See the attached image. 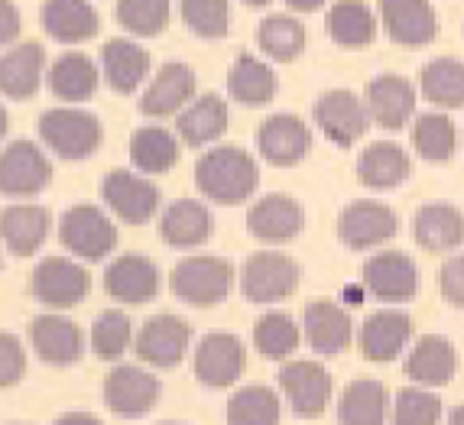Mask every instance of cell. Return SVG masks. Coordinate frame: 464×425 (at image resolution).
<instances>
[{"mask_svg": "<svg viewBox=\"0 0 464 425\" xmlns=\"http://www.w3.org/2000/svg\"><path fill=\"white\" fill-rule=\"evenodd\" d=\"M422 94H426L432 104L439 108H464V63L461 59H451V55H441L422 69Z\"/></svg>", "mask_w": 464, "mask_h": 425, "instance_id": "f35d334b", "label": "cell"}, {"mask_svg": "<svg viewBox=\"0 0 464 425\" xmlns=\"http://www.w3.org/2000/svg\"><path fill=\"white\" fill-rule=\"evenodd\" d=\"M279 396L270 387H244L227 402V425H276Z\"/></svg>", "mask_w": 464, "mask_h": 425, "instance_id": "b9f144b4", "label": "cell"}, {"mask_svg": "<svg viewBox=\"0 0 464 425\" xmlns=\"http://www.w3.org/2000/svg\"><path fill=\"white\" fill-rule=\"evenodd\" d=\"M43 26L59 43H85L98 33V14L88 0H46Z\"/></svg>", "mask_w": 464, "mask_h": 425, "instance_id": "4dcf8cb0", "label": "cell"}, {"mask_svg": "<svg viewBox=\"0 0 464 425\" xmlns=\"http://www.w3.org/2000/svg\"><path fill=\"white\" fill-rule=\"evenodd\" d=\"M416 111V88L402 75H377L367 85V114L383 130H400Z\"/></svg>", "mask_w": 464, "mask_h": 425, "instance_id": "7402d4cb", "label": "cell"}, {"mask_svg": "<svg viewBox=\"0 0 464 425\" xmlns=\"http://www.w3.org/2000/svg\"><path fill=\"white\" fill-rule=\"evenodd\" d=\"M441 416V402L422 387H406L396 393L393 425H435Z\"/></svg>", "mask_w": 464, "mask_h": 425, "instance_id": "7dc6e473", "label": "cell"}, {"mask_svg": "<svg viewBox=\"0 0 464 425\" xmlns=\"http://www.w3.org/2000/svg\"><path fill=\"white\" fill-rule=\"evenodd\" d=\"M302 227H305V211L289 195H266V198L254 201L247 211V231L264 244L293 240Z\"/></svg>", "mask_w": 464, "mask_h": 425, "instance_id": "ac0fdd59", "label": "cell"}, {"mask_svg": "<svg viewBox=\"0 0 464 425\" xmlns=\"http://www.w3.org/2000/svg\"><path fill=\"white\" fill-rule=\"evenodd\" d=\"M256 147H260V156L266 163L295 166L309 156L312 133L305 121H299L295 114H273L256 130Z\"/></svg>", "mask_w": 464, "mask_h": 425, "instance_id": "5bb4252c", "label": "cell"}, {"mask_svg": "<svg viewBox=\"0 0 464 425\" xmlns=\"http://www.w3.org/2000/svg\"><path fill=\"white\" fill-rule=\"evenodd\" d=\"M101 63H104V75L108 85L121 94H130L140 88V82L150 72V53L130 39H111L101 49Z\"/></svg>", "mask_w": 464, "mask_h": 425, "instance_id": "f546056e", "label": "cell"}, {"mask_svg": "<svg viewBox=\"0 0 464 425\" xmlns=\"http://www.w3.org/2000/svg\"><path fill=\"white\" fill-rule=\"evenodd\" d=\"M55 425H101V419H94L92 412H69V416H63Z\"/></svg>", "mask_w": 464, "mask_h": 425, "instance_id": "816d5d0a", "label": "cell"}, {"mask_svg": "<svg viewBox=\"0 0 464 425\" xmlns=\"http://www.w3.org/2000/svg\"><path fill=\"white\" fill-rule=\"evenodd\" d=\"M351 334H354V325L341 305L328 299H315L305 305V341L312 344V351L341 354V351H348Z\"/></svg>", "mask_w": 464, "mask_h": 425, "instance_id": "484cf974", "label": "cell"}, {"mask_svg": "<svg viewBox=\"0 0 464 425\" xmlns=\"http://www.w3.org/2000/svg\"><path fill=\"white\" fill-rule=\"evenodd\" d=\"M458 371V357L449 338L426 334L412 344L406 357V377L416 380V387H445Z\"/></svg>", "mask_w": 464, "mask_h": 425, "instance_id": "d4e9b609", "label": "cell"}, {"mask_svg": "<svg viewBox=\"0 0 464 425\" xmlns=\"http://www.w3.org/2000/svg\"><path fill=\"white\" fill-rule=\"evenodd\" d=\"M130 344V318L124 312L108 309L94 318L92 325V348L101 361H117Z\"/></svg>", "mask_w": 464, "mask_h": 425, "instance_id": "f6af8a7d", "label": "cell"}, {"mask_svg": "<svg viewBox=\"0 0 464 425\" xmlns=\"http://www.w3.org/2000/svg\"><path fill=\"white\" fill-rule=\"evenodd\" d=\"M20 36V10L14 0H0V46H7Z\"/></svg>", "mask_w": 464, "mask_h": 425, "instance_id": "f907efd6", "label": "cell"}, {"mask_svg": "<svg viewBox=\"0 0 464 425\" xmlns=\"http://www.w3.org/2000/svg\"><path fill=\"white\" fill-rule=\"evenodd\" d=\"M445 425H464V406H455V410L449 412V422Z\"/></svg>", "mask_w": 464, "mask_h": 425, "instance_id": "db71d44e", "label": "cell"}, {"mask_svg": "<svg viewBox=\"0 0 464 425\" xmlns=\"http://www.w3.org/2000/svg\"><path fill=\"white\" fill-rule=\"evenodd\" d=\"M315 124L322 127L332 143L338 147H351L354 140H361L371 127V114L367 104L357 98L354 92H325L315 101Z\"/></svg>", "mask_w": 464, "mask_h": 425, "instance_id": "30bf717a", "label": "cell"}, {"mask_svg": "<svg viewBox=\"0 0 464 425\" xmlns=\"http://www.w3.org/2000/svg\"><path fill=\"white\" fill-rule=\"evenodd\" d=\"M130 156L137 163L140 172H150V176H160V172H169L179 159V140L172 137L166 127H140L130 140Z\"/></svg>", "mask_w": 464, "mask_h": 425, "instance_id": "74e56055", "label": "cell"}, {"mask_svg": "<svg viewBox=\"0 0 464 425\" xmlns=\"http://www.w3.org/2000/svg\"><path fill=\"white\" fill-rule=\"evenodd\" d=\"M24 371H26V354H24L20 338L0 332V387H14V383H20Z\"/></svg>", "mask_w": 464, "mask_h": 425, "instance_id": "c3c4849f", "label": "cell"}, {"mask_svg": "<svg viewBox=\"0 0 464 425\" xmlns=\"http://www.w3.org/2000/svg\"><path fill=\"white\" fill-rule=\"evenodd\" d=\"M101 195L108 201V208L127 225H147L150 217L156 215V208H160V198H163L156 182L127 169L108 172L104 182H101Z\"/></svg>", "mask_w": 464, "mask_h": 425, "instance_id": "8992f818", "label": "cell"}, {"mask_svg": "<svg viewBox=\"0 0 464 425\" xmlns=\"http://www.w3.org/2000/svg\"><path fill=\"white\" fill-rule=\"evenodd\" d=\"M299 286V263L276 250L254 254L240 270V293L250 302H279Z\"/></svg>", "mask_w": 464, "mask_h": 425, "instance_id": "5b68a950", "label": "cell"}, {"mask_svg": "<svg viewBox=\"0 0 464 425\" xmlns=\"http://www.w3.org/2000/svg\"><path fill=\"white\" fill-rule=\"evenodd\" d=\"M53 179L46 153L26 140L10 143L0 153V192L4 195H39Z\"/></svg>", "mask_w": 464, "mask_h": 425, "instance_id": "7c38bea8", "label": "cell"}, {"mask_svg": "<svg viewBox=\"0 0 464 425\" xmlns=\"http://www.w3.org/2000/svg\"><path fill=\"white\" fill-rule=\"evenodd\" d=\"M169 286L179 299L195 309H211L227 299L234 286V270L221 256H188L172 266Z\"/></svg>", "mask_w": 464, "mask_h": 425, "instance_id": "7a4b0ae2", "label": "cell"}, {"mask_svg": "<svg viewBox=\"0 0 464 425\" xmlns=\"http://www.w3.org/2000/svg\"><path fill=\"white\" fill-rule=\"evenodd\" d=\"M412 237L422 250L429 254H445V250H458L464 244V215L455 205L445 201H432L412 215Z\"/></svg>", "mask_w": 464, "mask_h": 425, "instance_id": "603a6c76", "label": "cell"}, {"mask_svg": "<svg viewBox=\"0 0 464 425\" xmlns=\"http://www.w3.org/2000/svg\"><path fill=\"white\" fill-rule=\"evenodd\" d=\"M4 133H7V111L0 108V140H4Z\"/></svg>", "mask_w": 464, "mask_h": 425, "instance_id": "11a10c76", "label": "cell"}, {"mask_svg": "<svg viewBox=\"0 0 464 425\" xmlns=\"http://www.w3.org/2000/svg\"><path fill=\"white\" fill-rule=\"evenodd\" d=\"M412 147H416V153L422 156V159H429V163H445V159H451V153H455V124H451L445 114H419L416 124H412Z\"/></svg>", "mask_w": 464, "mask_h": 425, "instance_id": "60d3db41", "label": "cell"}, {"mask_svg": "<svg viewBox=\"0 0 464 425\" xmlns=\"http://www.w3.org/2000/svg\"><path fill=\"white\" fill-rule=\"evenodd\" d=\"M117 24L137 36H156L169 24V0H117Z\"/></svg>", "mask_w": 464, "mask_h": 425, "instance_id": "ee69618b", "label": "cell"}, {"mask_svg": "<svg viewBox=\"0 0 464 425\" xmlns=\"http://www.w3.org/2000/svg\"><path fill=\"white\" fill-rule=\"evenodd\" d=\"M410 153L396 143H373L357 156V179L367 188H393L410 179Z\"/></svg>", "mask_w": 464, "mask_h": 425, "instance_id": "d6a6232c", "label": "cell"}, {"mask_svg": "<svg viewBox=\"0 0 464 425\" xmlns=\"http://www.w3.org/2000/svg\"><path fill=\"white\" fill-rule=\"evenodd\" d=\"M361 283L380 302H406L422 286L419 266L406 254H396V250L371 256L364 263V270H361Z\"/></svg>", "mask_w": 464, "mask_h": 425, "instance_id": "9c48e42d", "label": "cell"}, {"mask_svg": "<svg viewBox=\"0 0 464 425\" xmlns=\"http://www.w3.org/2000/svg\"><path fill=\"white\" fill-rule=\"evenodd\" d=\"M179 137L186 140L188 147H205L211 140H218L227 130V104L218 94H201L192 101L176 121Z\"/></svg>", "mask_w": 464, "mask_h": 425, "instance_id": "836d02e7", "label": "cell"}, {"mask_svg": "<svg viewBox=\"0 0 464 425\" xmlns=\"http://www.w3.org/2000/svg\"><path fill=\"white\" fill-rule=\"evenodd\" d=\"M182 16L201 39H221L231 26L227 0H182Z\"/></svg>", "mask_w": 464, "mask_h": 425, "instance_id": "bcb514c9", "label": "cell"}, {"mask_svg": "<svg viewBox=\"0 0 464 425\" xmlns=\"http://www.w3.org/2000/svg\"><path fill=\"white\" fill-rule=\"evenodd\" d=\"M256 43L276 63H293L305 53V26L286 14H273L256 26Z\"/></svg>", "mask_w": 464, "mask_h": 425, "instance_id": "ab89813d", "label": "cell"}, {"mask_svg": "<svg viewBox=\"0 0 464 425\" xmlns=\"http://www.w3.org/2000/svg\"><path fill=\"white\" fill-rule=\"evenodd\" d=\"M192 328L176 315H156L137 334V357L150 367H176L188 351Z\"/></svg>", "mask_w": 464, "mask_h": 425, "instance_id": "9a60e30c", "label": "cell"}, {"mask_svg": "<svg viewBox=\"0 0 464 425\" xmlns=\"http://www.w3.org/2000/svg\"><path fill=\"white\" fill-rule=\"evenodd\" d=\"M341 425L387 422V390L380 380H354L341 396Z\"/></svg>", "mask_w": 464, "mask_h": 425, "instance_id": "8d00e7d4", "label": "cell"}, {"mask_svg": "<svg viewBox=\"0 0 464 425\" xmlns=\"http://www.w3.org/2000/svg\"><path fill=\"white\" fill-rule=\"evenodd\" d=\"M46 69V49L39 43H20L0 55V92L14 101L33 98Z\"/></svg>", "mask_w": 464, "mask_h": 425, "instance_id": "4316f807", "label": "cell"}, {"mask_svg": "<svg viewBox=\"0 0 464 425\" xmlns=\"http://www.w3.org/2000/svg\"><path fill=\"white\" fill-rule=\"evenodd\" d=\"M227 92L237 104H247V108H260L266 101H273L276 94V72L266 63H260L256 55L244 53L237 55V63L227 72Z\"/></svg>", "mask_w": 464, "mask_h": 425, "instance_id": "e575fe53", "label": "cell"}, {"mask_svg": "<svg viewBox=\"0 0 464 425\" xmlns=\"http://www.w3.org/2000/svg\"><path fill=\"white\" fill-rule=\"evenodd\" d=\"M400 231V217L390 205L380 201H351L338 217V237L351 250H367L387 244Z\"/></svg>", "mask_w": 464, "mask_h": 425, "instance_id": "ba28073f", "label": "cell"}, {"mask_svg": "<svg viewBox=\"0 0 464 425\" xmlns=\"http://www.w3.org/2000/svg\"><path fill=\"white\" fill-rule=\"evenodd\" d=\"M0 263H4V260H0Z\"/></svg>", "mask_w": 464, "mask_h": 425, "instance_id": "680465c9", "label": "cell"}, {"mask_svg": "<svg viewBox=\"0 0 464 425\" xmlns=\"http://www.w3.org/2000/svg\"><path fill=\"white\" fill-rule=\"evenodd\" d=\"M98 88V69L85 53H65L59 55L49 69V92L63 101H88Z\"/></svg>", "mask_w": 464, "mask_h": 425, "instance_id": "d590c367", "label": "cell"}, {"mask_svg": "<svg viewBox=\"0 0 464 425\" xmlns=\"http://www.w3.org/2000/svg\"><path fill=\"white\" fill-rule=\"evenodd\" d=\"M439 289L455 309H464V254L451 256L439 270Z\"/></svg>", "mask_w": 464, "mask_h": 425, "instance_id": "681fc988", "label": "cell"}, {"mask_svg": "<svg viewBox=\"0 0 464 425\" xmlns=\"http://www.w3.org/2000/svg\"><path fill=\"white\" fill-rule=\"evenodd\" d=\"M254 344L270 361H286L299 348V328L286 312H266L264 318H256Z\"/></svg>", "mask_w": 464, "mask_h": 425, "instance_id": "7bdbcfd3", "label": "cell"}, {"mask_svg": "<svg viewBox=\"0 0 464 425\" xmlns=\"http://www.w3.org/2000/svg\"><path fill=\"white\" fill-rule=\"evenodd\" d=\"M244 4H250V7H266L270 0H244Z\"/></svg>", "mask_w": 464, "mask_h": 425, "instance_id": "9f6ffc18", "label": "cell"}, {"mask_svg": "<svg viewBox=\"0 0 464 425\" xmlns=\"http://www.w3.org/2000/svg\"><path fill=\"white\" fill-rule=\"evenodd\" d=\"M160 286H163V276L156 270V263L140 254L117 256L104 273V289L117 302H130V305H143V302L156 299Z\"/></svg>", "mask_w": 464, "mask_h": 425, "instance_id": "2e32d148", "label": "cell"}, {"mask_svg": "<svg viewBox=\"0 0 464 425\" xmlns=\"http://www.w3.org/2000/svg\"><path fill=\"white\" fill-rule=\"evenodd\" d=\"M286 4L293 10H302V14H305V10H318L322 4H325V0H286Z\"/></svg>", "mask_w": 464, "mask_h": 425, "instance_id": "f5cc1de1", "label": "cell"}, {"mask_svg": "<svg viewBox=\"0 0 464 425\" xmlns=\"http://www.w3.org/2000/svg\"><path fill=\"white\" fill-rule=\"evenodd\" d=\"M92 289V276L85 266L65 256H49L33 270V295L49 309H72Z\"/></svg>", "mask_w": 464, "mask_h": 425, "instance_id": "52a82bcc", "label": "cell"}, {"mask_svg": "<svg viewBox=\"0 0 464 425\" xmlns=\"http://www.w3.org/2000/svg\"><path fill=\"white\" fill-rule=\"evenodd\" d=\"M412 338V318L400 309H380L373 312L364 322L361 334H357V344H361V354L367 361H393L402 354V348L410 344Z\"/></svg>", "mask_w": 464, "mask_h": 425, "instance_id": "ffe728a7", "label": "cell"}, {"mask_svg": "<svg viewBox=\"0 0 464 425\" xmlns=\"http://www.w3.org/2000/svg\"><path fill=\"white\" fill-rule=\"evenodd\" d=\"M39 133L63 159H88L101 143V121L92 111L55 108L39 117Z\"/></svg>", "mask_w": 464, "mask_h": 425, "instance_id": "3957f363", "label": "cell"}, {"mask_svg": "<svg viewBox=\"0 0 464 425\" xmlns=\"http://www.w3.org/2000/svg\"><path fill=\"white\" fill-rule=\"evenodd\" d=\"M244 363L247 354L237 334H208L198 341V351H195V377L205 387H231L244 373Z\"/></svg>", "mask_w": 464, "mask_h": 425, "instance_id": "e0dca14e", "label": "cell"}, {"mask_svg": "<svg viewBox=\"0 0 464 425\" xmlns=\"http://www.w3.org/2000/svg\"><path fill=\"white\" fill-rule=\"evenodd\" d=\"M163 387L153 373H147L143 367H117L111 371L108 383H104V400H108L111 412L124 419H140L147 416L150 410L156 406Z\"/></svg>", "mask_w": 464, "mask_h": 425, "instance_id": "4fadbf2b", "label": "cell"}, {"mask_svg": "<svg viewBox=\"0 0 464 425\" xmlns=\"http://www.w3.org/2000/svg\"><path fill=\"white\" fill-rule=\"evenodd\" d=\"M195 94V72L186 63H166L156 72L140 98V111L147 117H169L179 114L182 104H188Z\"/></svg>", "mask_w": 464, "mask_h": 425, "instance_id": "cb8c5ba5", "label": "cell"}, {"mask_svg": "<svg viewBox=\"0 0 464 425\" xmlns=\"http://www.w3.org/2000/svg\"><path fill=\"white\" fill-rule=\"evenodd\" d=\"M380 16L387 36L400 46H426L439 30L429 0H380Z\"/></svg>", "mask_w": 464, "mask_h": 425, "instance_id": "d6986e66", "label": "cell"}, {"mask_svg": "<svg viewBox=\"0 0 464 425\" xmlns=\"http://www.w3.org/2000/svg\"><path fill=\"white\" fill-rule=\"evenodd\" d=\"M49 234V211L39 205H10L0 215V237L7 244L10 254L30 256L43 247Z\"/></svg>", "mask_w": 464, "mask_h": 425, "instance_id": "83f0119b", "label": "cell"}, {"mask_svg": "<svg viewBox=\"0 0 464 425\" xmlns=\"http://www.w3.org/2000/svg\"><path fill=\"white\" fill-rule=\"evenodd\" d=\"M328 36L344 49H364L377 36V20L364 0H338L325 16Z\"/></svg>", "mask_w": 464, "mask_h": 425, "instance_id": "1f68e13d", "label": "cell"}, {"mask_svg": "<svg viewBox=\"0 0 464 425\" xmlns=\"http://www.w3.org/2000/svg\"><path fill=\"white\" fill-rule=\"evenodd\" d=\"M30 334L36 354L46 363H53V367H69V363H78L85 354V334L72 318L39 315L33 318Z\"/></svg>", "mask_w": 464, "mask_h": 425, "instance_id": "44dd1931", "label": "cell"}, {"mask_svg": "<svg viewBox=\"0 0 464 425\" xmlns=\"http://www.w3.org/2000/svg\"><path fill=\"white\" fill-rule=\"evenodd\" d=\"M195 186L218 205H240L260 186L256 159L240 147H215L195 163Z\"/></svg>", "mask_w": 464, "mask_h": 425, "instance_id": "6da1fadb", "label": "cell"}, {"mask_svg": "<svg viewBox=\"0 0 464 425\" xmlns=\"http://www.w3.org/2000/svg\"><path fill=\"white\" fill-rule=\"evenodd\" d=\"M59 240L82 260H104L117 247V227L98 205H75L59 221Z\"/></svg>", "mask_w": 464, "mask_h": 425, "instance_id": "277c9868", "label": "cell"}, {"mask_svg": "<svg viewBox=\"0 0 464 425\" xmlns=\"http://www.w3.org/2000/svg\"><path fill=\"white\" fill-rule=\"evenodd\" d=\"M160 231H163V240L172 244V247H198V244H205L215 234V217H211V211L201 201L182 198L172 201L169 208H166Z\"/></svg>", "mask_w": 464, "mask_h": 425, "instance_id": "f1b7e54d", "label": "cell"}, {"mask_svg": "<svg viewBox=\"0 0 464 425\" xmlns=\"http://www.w3.org/2000/svg\"><path fill=\"white\" fill-rule=\"evenodd\" d=\"M163 425H176V422H163Z\"/></svg>", "mask_w": 464, "mask_h": 425, "instance_id": "6f0895ef", "label": "cell"}, {"mask_svg": "<svg viewBox=\"0 0 464 425\" xmlns=\"http://www.w3.org/2000/svg\"><path fill=\"white\" fill-rule=\"evenodd\" d=\"M279 387L289 396L293 412L302 419L322 416L328 400H332V377L315 361H289L279 371Z\"/></svg>", "mask_w": 464, "mask_h": 425, "instance_id": "8fae6325", "label": "cell"}]
</instances>
